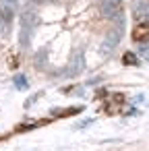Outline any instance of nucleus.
<instances>
[{
  "instance_id": "6",
  "label": "nucleus",
  "mask_w": 149,
  "mask_h": 151,
  "mask_svg": "<svg viewBox=\"0 0 149 151\" xmlns=\"http://www.w3.org/2000/svg\"><path fill=\"white\" fill-rule=\"evenodd\" d=\"M110 101H114V104H120V106H124L126 97H124L122 93H112V95H110Z\"/></svg>"
},
{
  "instance_id": "3",
  "label": "nucleus",
  "mask_w": 149,
  "mask_h": 151,
  "mask_svg": "<svg viewBox=\"0 0 149 151\" xmlns=\"http://www.w3.org/2000/svg\"><path fill=\"white\" fill-rule=\"evenodd\" d=\"M48 120H37V122H25V124H19L15 130L17 132H25V130H31V128H37V126H44Z\"/></svg>"
},
{
  "instance_id": "4",
  "label": "nucleus",
  "mask_w": 149,
  "mask_h": 151,
  "mask_svg": "<svg viewBox=\"0 0 149 151\" xmlns=\"http://www.w3.org/2000/svg\"><path fill=\"white\" fill-rule=\"evenodd\" d=\"M120 108H122L120 104H114V101H110V99H108V101H106V106H104L106 114H112V116H114V114H118V112H120Z\"/></svg>"
},
{
  "instance_id": "1",
  "label": "nucleus",
  "mask_w": 149,
  "mask_h": 151,
  "mask_svg": "<svg viewBox=\"0 0 149 151\" xmlns=\"http://www.w3.org/2000/svg\"><path fill=\"white\" fill-rule=\"evenodd\" d=\"M132 40L139 42V44H147V42H149V23H147V21L135 25V29H132Z\"/></svg>"
},
{
  "instance_id": "2",
  "label": "nucleus",
  "mask_w": 149,
  "mask_h": 151,
  "mask_svg": "<svg viewBox=\"0 0 149 151\" xmlns=\"http://www.w3.org/2000/svg\"><path fill=\"white\" fill-rule=\"evenodd\" d=\"M79 112H81V108H64V110H54L52 116L54 118H66V116H75Z\"/></svg>"
},
{
  "instance_id": "5",
  "label": "nucleus",
  "mask_w": 149,
  "mask_h": 151,
  "mask_svg": "<svg viewBox=\"0 0 149 151\" xmlns=\"http://www.w3.org/2000/svg\"><path fill=\"white\" fill-rule=\"evenodd\" d=\"M122 64H126V66H135V64H137V56H135L132 52H126V54L122 56Z\"/></svg>"
},
{
  "instance_id": "7",
  "label": "nucleus",
  "mask_w": 149,
  "mask_h": 151,
  "mask_svg": "<svg viewBox=\"0 0 149 151\" xmlns=\"http://www.w3.org/2000/svg\"><path fill=\"white\" fill-rule=\"evenodd\" d=\"M19 64H21V60H19V56H17V54L9 58V66H11L13 70H15V68H19Z\"/></svg>"
}]
</instances>
